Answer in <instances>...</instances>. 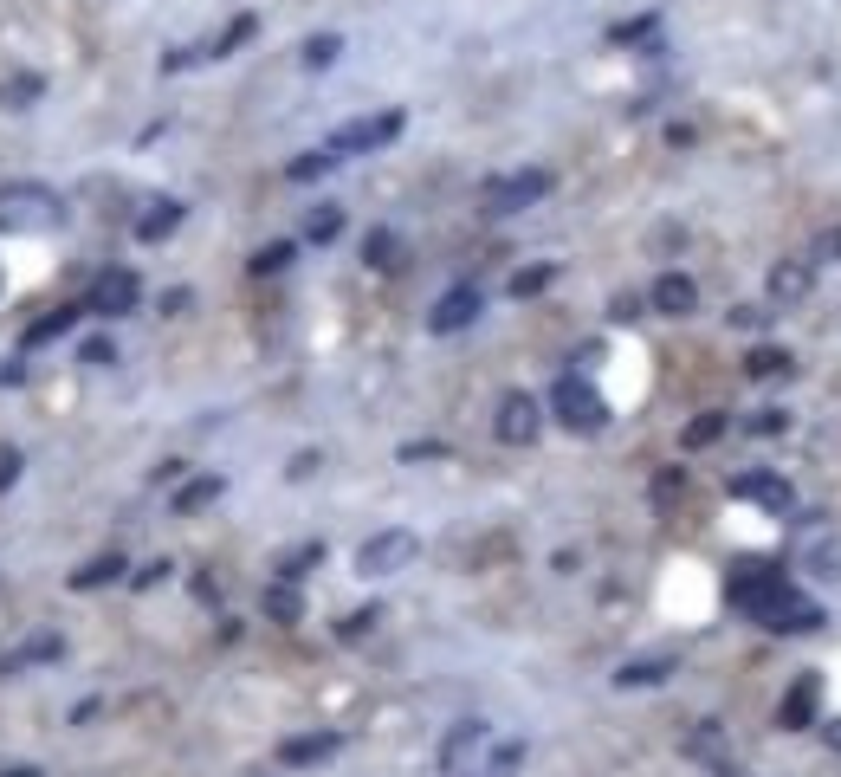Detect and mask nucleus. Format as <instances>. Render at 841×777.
Returning <instances> with one entry per match:
<instances>
[{
  "label": "nucleus",
  "instance_id": "1",
  "mask_svg": "<svg viewBox=\"0 0 841 777\" xmlns=\"http://www.w3.org/2000/svg\"><path fill=\"white\" fill-rule=\"evenodd\" d=\"M732 603H738L751 622L777 629V635H809V629H822V622H829L790 577H783L777 564H744V577L732 583Z\"/></svg>",
  "mask_w": 841,
  "mask_h": 777
},
{
  "label": "nucleus",
  "instance_id": "2",
  "mask_svg": "<svg viewBox=\"0 0 841 777\" xmlns=\"http://www.w3.org/2000/svg\"><path fill=\"white\" fill-rule=\"evenodd\" d=\"M550 415H557L570 434H596L602 421H609V408H602V395L570 370V376H557V389H550Z\"/></svg>",
  "mask_w": 841,
  "mask_h": 777
},
{
  "label": "nucleus",
  "instance_id": "3",
  "mask_svg": "<svg viewBox=\"0 0 841 777\" xmlns=\"http://www.w3.org/2000/svg\"><path fill=\"white\" fill-rule=\"evenodd\" d=\"M59 221V195L39 182H20V188H0V227H20V234H39V227Z\"/></svg>",
  "mask_w": 841,
  "mask_h": 777
},
{
  "label": "nucleus",
  "instance_id": "4",
  "mask_svg": "<svg viewBox=\"0 0 841 777\" xmlns=\"http://www.w3.org/2000/svg\"><path fill=\"white\" fill-rule=\"evenodd\" d=\"M402 136V111H376V117H350L343 130H330V156H369V149H382V143H395Z\"/></svg>",
  "mask_w": 841,
  "mask_h": 777
},
{
  "label": "nucleus",
  "instance_id": "5",
  "mask_svg": "<svg viewBox=\"0 0 841 777\" xmlns=\"http://www.w3.org/2000/svg\"><path fill=\"white\" fill-rule=\"evenodd\" d=\"M415 551H421L415 531H376V538L356 551V570H363V577H395L402 564H415Z\"/></svg>",
  "mask_w": 841,
  "mask_h": 777
},
{
  "label": "nucleus",
  "instance_id": "6",
  "mask_svg": "<svg viewBox=\"0 0 841 777\" xmlns=\"http://www.w3.org/2000/svg\"><path fill=\"white\" fill-rule=\"evenodd\" d=\"M136 298H143V279L136 272H123V266H110L91 279V292H85V311H98V318H123V311H136Z\"/></svg>",
  "mask_w": 841,
  "mask_h": 777
},
{
  "label": "nucleus",
  "instance_id": "7",
  "mask_svg": "<svg viewBox=\"0 0 841 777\" xmlns=\"http://www.w3.org/2000/svg\"><path fill=\"white\" fill-rule=\"evenodd\" d=\"M544 195H550V175H544V169H518V175H505V182L486 188V208H492V214H525V208H537Z\"/></svg>",
  "mask_w": 841,
  "mask_h": 777
},
{
  "label": "nucleus",
  "instance_id": "8",
  "mask_svg": "<svg viewBox=\"0 0 841 777\" xmlns=\"http://www.w3.org/2000/svg\"><path fill=\"white\" fill-rule=\"evenodd\" d=\"M492 428H499V441L505 447H531L537 441V428H544V415H537V402H531V395H505V402H499V421H492Z\"/></svg>",
  "mask_w": 841,
  "mask_h": 777
},
{
  "label": "nucleus",
  "instance_id": "9",
  "mask_svg": "<svg viewBox=\"0 0 841 777\" xmlns=\"http://www.w3.org/2000/svg\"><path fill=\"white\" fill-rule=\"evenodd\" d=\"M473 318H479V292H473V285H453V292L440 298L434 311H427V331H440V337H447V331H466Z\"/></svg>",
  "mask_w": 841,
  "mask_h": 777
},
{
  "label": "nucleus",
  "instance_id": "10",
  "mask_svg": "<svg viewBox=\"0 0 841 777\" xmlns=\"http://www.w3.org/2000/svg\"><path fill=\"white\" fill-rule=\"evenodd\" d=\"M816 706H822V680L816 674H803V680H796V687L790 693H783V732H809V726H816Z\"/></svg>",
  "mask_w": 841,
  "mask_h": 777
},
{
  "label": "nucleus",
  "instance_id": "11",
  "mask_svg": "<svg viewBox=\"0 0 841 777\" xmlns=\"http://www.w3.org/2000/svg\"><path fill=\"white\" fill-rule=\"evenodd\" d=\"M693 305H699V285L686 279V272H660L654 279V311L660 318H686Z\"/></svg>",
  "mask_w": 841,
  "mask_h": 777
},
{
  "label": "nucleus",
  "instance_id": "12",
  "mask_svg": "<svg viewBox=\"0 0 841 777\" xmlns=\"http://www.w3.org/2000/svg\"><path fill=\"white\" fill-rule=\"evenodd\" d=\"M809 285H816V259H783V266L770 272V298H777V305H790V298H803Z\"/></svg>",
  "mask_w": 841,
  "mask_h": 777
},
{
  "label": "nucleus",
  "instance_id": "13",
  "mask_svg": "<svg viewBox=\"0 0 841 777\" xmlns=\"http://www.w3.org/2000/svg\"><path fill=\"white\" fill-rule=\"evenodd\" d=\"M738 499H757V506H770V512H790L796 499H790V480H777V473H744L738 480Z\"/></svg>",
  "mask_w": 841,
  "mask_h": 777
},
{
  "label": "nucleus",
  "instance_id": "14",
  "mask_svg": "<svg viewBox=\"0 0 841 777\" xmlns=\"http://www.w3.org/2000/svg\"><path fill=\"white\" fill-rule=\"evenodd\" d=\"M337 745H343L337 732H305V739H285L279 745V765H324Z\"/></svg>",
  "mask_w": 841,
  "mask_h": 777
},
{
  "label": "nucleus",
  "instance_id": "15",
  "mask_svg": "<svg viewBox=\"0 0 841 777\" xmlns=\"http://www.w3.org/2000/svg\"><path fill=\"white\" fill-rule=\"evenodd\" d=\"M78 318H85V305H59V311H46L39 324H26V337H20V344H26V350H39V344H52V337H65Z\"/></svg>",
  "mask_w": 841,
  "mask_h": 777
},
{
  "label": "nucleus",
  "instance_id": "16",
  "mask_svg": "<svg viewBox=\"0 0 841 777\" xmlns=\"http://www.w3.org/2000/svg\"><path fill=\"white\" fill-rule=\"evenodd\" d=\"M182 227V201H149V214H136V240H169Z\"/></svg>",
  "mask_w": 841,
  "mask_h": 777
},
{
  "label": "nucleus",
  "instance_id": "17",
  "mask_svg": "<svg viewBox=\"0 0 841 777\" xmlns=\"http://www.w3.org/2000/svg\"><path fill=\"white\" fill-rule=\"evenodd\" d=\"M486 739H492V732L479 726V719H466V726L453 732L447 745H440V758H447V771H466V758H473V752H479V745H486Z\"/></svg>",
  "mask_w": 841,
  "mask_h": 777
},
{
  "label": "nucleus",
  "instance_id": "18",
  "mask_svg": "<svg viewBox=\"0 0 841 777\" xmlns=\"http://www.w3.org/2000/svg\"><path fill=\"white\" fill-rule=\"evenodd\" d=\"M220 493H227V480H220V473H201V480H188L182 493H175V512H182V518L188 512H208Z\"/></svg>",
  "mask_w": 841,
  "mask_h": 777
},
{
  "label": "nucleus",
  "instance_id": "19",
  "mask_svg": "<svg viewBox=\"0 0 841 777\" xmlns=\"http://www.w3.org/2000/svg\"><path fill=\"white\" fill-rule=\"evenodd\" d=\"M796 370V357H790V350H777V344H770V350H751V363H744V376H751V383H777V376H790Z\"/></svg>",
  "mask_w": 841,
  "mask_h": 777
},
{
  "label": "nucleus",
  "instance_id": "20",
  "mask_svg": "<svg viewBox=\"0 0 841 777\" xmlns=\"http://www.w3.org/2000/svg\"><path fill=\"white\" fill-rule=\"evenodd\" d=\"M809 570H816L822 583H841V538L835 531H822V538L809 544Z\"/></svg>",
  "mask_w": 841,
  "mask_h": 777
},
{
  "label": "nucleus",
  "instance_id": "21",
  "mask_svg": "<svg viewBox=\"0 0 841 777\" xmlns=\"http://www.w3.org/2000/svg\"><path fill=\"white\" fill-rule=\"evenodd\" d=\"M266 616L272 622H298V616H305V596H298L292 583H272V590H266Z\"/></svg>",
  "mask_w": 841,
  "mask_h": 777
},
{
  "label": "nucleus",
  "instance_id": "22",
  "mask_svg": "<svg viewBox=\"0 0 841 777\" xmlns=\"http://www.w3.org/2000/svg\"><path fill=\"white\" fill-rule=\"evenodd\" d=\"M39 91H46V78H39V72H20V78H7V85H0V104H7V111H26Z\"/></svg>",
  "mask_w": 841,
  "mask_h": 777
},
{
  "label": "nucleus",
  "instance_id": "23",
  "mask_svg": "<svg viewBox=\"0 0 841 777\" xmlns=\"http://www.w3.org/2000/svg\"><path fill=\"white\" fill-rule=\"evenodd\" d=\"M363 259L369 266H402V240H395L389 227H376V234L363 240Z\"/></svg>",
  "mask_w": 841,
  "mask_h": 777
},
{
  "label": "nucleus",
  "instance_id": "24",
  "mask_svg": "<svg viewBox=\"0 0 841 777\" xmlns=\"http://www.w3.org/2000/svg\"><path fill=\"white\" fill-rule=\"evenodd\" d=\"M673 674V661L660 654V661H628L622 667V687H654V680H667Z\"/></svg>",
  "mask_w": 841,
  "mask_h": 777
},
{
  "label": "nucleus",
  "instance_id": "25",
  "mask_svg": "<svg viewBox=\"0 0 841 777\" xmlns=\"http://www.w3.org/2000/svg\"><path fill=\"white\" fill-rule=\"evenodd\" d=\"M59 654V635H39V642H26L20 654H7V674H20V667H33V661H52Z\"/></svg>",
  "mask_w": 841,
  "mask_h": 777
},
{
  "label": "nucleus",
  "instance_id": "26",
  "mask_svg": "<svg viewBox=\"0 0 841 777\" xmlns=\"http://www.w3.org/2000/svg\"><path fill=\"white\" fill-rule=\"evenodd\" d=\"M343 234V208H317L311 221H305V240H317V247H324V240H337Z\"/></svg>",
  "mask_w": 841,
  "mask_h": 777
},
{
  "label": "nucleus",
  "instance_id": "27",
  "mask_svg": "<svg viewBox=\"0 0 841 777\" xmlns=\"http://www.w3.org/2000/svg\"><path fill=\"white\" fill-rule=\"evenodd\" d=\"M550 279H557V266H525V272H512V298H531V292H544Z\"/></svg>",
  "mask_w": 841,
  "mask_h": 777
},
{
  "label": "nucleus",
  "instance_id": "28",
  "mask_svg": "<svg viewBox=\"0 0 841 777\" xmlns=\"http://www.w3.org/2000/svg\"><path fill=\"white\" fill-rule=\"evenodd\" d=\"M246 39H253V13H240V20H233V26H227V33H220V39H214V59H227V52H240V46H246Z\"/></svg>",
  "mask_w": 841,
  "mask_h": 777
},
{
  "label": "nucleus",
  "instance_id": "29",
  "mask_svg": "<svg viewBox=\"0 0 841 777\" xmlns=\"http://www.w3.org/2000/svg\"><path fill=\"white\" fill-rule=\"evenodd\" d=\"M110 577H123V557H98V564H91V570H78V590H98V583H110Z\"/></svg>",
  "mask_w": 841,
  "mask_h": 777
},
{
  "label": "nucleus",
  "instance_id": "30",
  "mask_svg": "<svg viewBox=\"0 0 841 777\" xmlns=\"http://www.w3.org/2000/svg\"><path fill=\"white\" fill-rule=\"evenodd\" d=\"M324 169H337V156H330V149H311V156L292 162V182H317Z\"/></svg>",
  "mask_w": 841,
  "mask_h": 777
},
{
  "label": "nucleus",
  "instance_id": "31",
  "mask_svg": "<svg viewBox=\"0 0 841 777\" xmlns=\"http://www.w3.org/2000/svg\"><path fill=\"white\" fill-rule=\"evenodd\" d=\"M337 52H343V39H337V33H317L311 46H305V65H311V72H324V65L337 59Z\"/></svg>",
  "mask_w": 841,
  "mask_h": 777
},
{
  "label": "nucleus",
  "instance_id": "32",
  "mask_svg": "<svg viewBox=\"0 0 841 777\" xmlns=\"http://www.w3.org/2000/svg\"><path fill=\"white\" fill-rule=\"evenodd\" d=\"M719 434H725V415L712 408V415H699L693 428H686V447H706V441H719Z\"/></svg>",
  "mask_w": 841,
  "mask_h": 777
},
{
  "label": "nucleus",
  "instance_id": "33",
  "mask_svg": "<svg viewBox=\"0 0 841 777\" xmlns=\"http://www.w3.org/2000/svg\"><path fill=\"white\" fill-rule=\"evenodd\" d=\"M292 253H298L292 240H279V247H266V253L253 259V272H279V266H292Z\"/></svg>",
  "mask_w": 841,
  "mask_h": 777
},
{
  "label": "nucleus",
  "instance_id": "34",
  "mask_svg": "<svg viewBox=\"0 0 841 777\" xmlns=\"http://www.w3.org/2000/svg\"><path fill=\"white\" fill-rule=\"evenodd\" d=\"M744 428H751V434H783V408H764V415H751Z\"/></svg>",
  "mask_w": 841,
  "mask_h": 777
},
{
  "label": "nucleus",
  "instance_id": "35",
  "mask_svg": "<svg viewBox=\"0 0 841 777\" xmlns=\"http://www.w3.org/2000/svg\"><path fill=\"white\" fill-rule=\"evenodd\" d=\"M13 473H20V454H13V447H0V493L13 486Z\"/></svg>",
  "mask_w": 841,
  "mask_h": 777
},
{
  "label": "nucleus",
  "instance_id": "36",
  "mask_svg": "<svg viewBox=\"0 0 841 777\" xmlns=\"http://www.w3.org/2000/svg\"><path fill=\"white\" fill-rule=\"evenodd\" d=\"M641 33H654V13H647V20H628V26H615V39H641Z\"/></svg>",
  "mask_w": 841,
  "mask_h": 777
},
{
  "label": "nucleus",
  "instance_id": "37",
  "mask_svg": "<svg viewBox=\"0 0 841 777\" xmlns=\"http://www.w3.org/2000/svg\"><path fill=\"white\" fill-rule=\"evenodd\" d=\"M85 363H98V370L110 363V344H104V337H91V344H85Z\"/></svg>",
  "mask_w": 841,
  "mask_h": 777
},
{
  "label": "nucleus",
  "instance_id": "38",
  "mask_svg": "<svg viewBox=\"0 0 841 777\" xmlns=\"http://www.w3.org/2000/svg\"><path fill=\"white\" fill-rule=\"evenodd\" d=\"M835 253H841V227H835V234H829V240H822V247H816V259H835Z\"/></svg>",
  "mask_w": 841,
  "mask_h": 777
},
{
  "label": "nucleus",
  "instance_id": "39",
  "mask_svg": "<svg viewBox=\"0 0 841 777\" xmlns=\"http://www.w3.org/2000/svg\"><path fill=\"white\" fill-rule=\"evenodd\" d=\"M822 732H829V745L841 752V719H829V726H822Z\"/></svg>",
  "mask_w": 841,
  "mask_h": 777
},
{
  "label": "nucleus",
  "instance_id": "40",
  "mask_svg": "<svg viewBox=\"0 0 841 777\" xmlns=\"http://www.w3.org/2000/svg\"><path fill=\"white\" fill-rule=\"evenodd\" d=\"M7 777H39V771H33V765H20V771H7Z\"/></svg>",
  "mask_w": 841,
  "mask_h": 777
}]
</instances>
